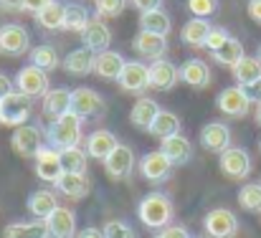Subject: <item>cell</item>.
Returning a JSON list of instances; mask_svg holds the SVG:
<instances>
[{
	"mask_svg": "<svg viewBox=\"0 0 261 238\" xmlns=\"http://www.w3.org/2000/svg\"><path fill=\"white\" fill-rule=\"evenodd\" d=\"M180 81V66H175L168 59H158L150 64V89L155 91H170Z\"/></svg>",
	"mask_w": 261,
	"mask_h": 238,
	"instance_id": "17",
	"label": "cell"
},
{
	"mask_svg": "<svg viewBox=\"0 0 261 238\" xmlns=\"http://www.w3.org/2000/svg\"><path fill=\"white\" fill-rule=\"evenodd\" d=\"M160 150L168 155V160L173 165H185L188 160L193 157V147H190V140L182 137V135H173L168 140L160 142Z\"/></svg>",
	"mask_w": 261,
	"mask_h": 238,
	"instance_id": "29",
	"label": "cell"
},
{
	"mask_svg": "<svg viewBox=\"0 0 261 238\" xmlns=\"http://www.w3.org/2000/svg\"><path fill=\"white\" fill-rule=\"evenodd\" d=\"M259 147H261V140H259Z\"/></svg>",
	"mask_w": 261,
	"mask_h": 238,
	"instance_id": "54",
	"label": "cell"
},
{
	"mask_svg": "<svg viewBox=\"0 0 261 238\" xmlns=\"http://www.w3.org/2000/svg\"><path fill=\"white\" fill-rule=\"evenodd\" d=\"M31 51V36L20 23H5L0 25V54L5 56H23Z\"/></svg>",
	"mask_w": 261,
	"mask_h": 238,
	"instance_id": "9",
	"label": "cell"
},
{
	"mask_svg": "<svg viewBox=\"0 0 261 238\" xmlns=\"http://www.w3.org/2000/svg\"><path fill=\"white\" fill-rule=\"evenodd\" d=\"M79 36H82L84 48H89L91 54H101V51H107L109 43H112V31H109L107 23H101L99 18H91L89 25L79 33Z\"/></svg>",
	"mask_w": 261,
	"mask_h": 238,
	"instance_id": "18",
	"label": "cell"
},
{
	"mask_svg": "<svg viewBox=\"0 0 261 238\" xmlns=\"http://www.w3.org/2000/svg\"><path fill=\"white\" fill-rule=\"evenodd\" d=\"M218 167L228 180H246L251 175V155L244 147H228L218 155Z\"/></svg>",
	"mask_w": 261,
	"mask_h": 238,
	"instance_id": "7",
	"label": "cell"
},
{
	"mask_svg": "<svg viewBox=\"0 0 261 238\" xmlns=\"http://www.w3.org/2000/svg\"><path fill=\"white\" fill-rule=\"evenodd\" d=\"M239 205L249 213H261V182H246L239 190Z\"/></svg>",
	"mask_w": 261,
	"mask_h": 238,
	"instance_id": "38",
	"label": "cell"
},
{
	"mask_svg": "<svg viewBox=\"0 0 261 238\" xmlns=\"http://www.w3.org/2000/svg\"><path fill=\"white\" fill-rule=\"evenodd\" d=\"M152 238H190L188 236V231L182 228V226H165V228H160V231H155V236Z\"/></svg>",
	"mask_w": 261,
	"mask_h": 238,
	"instance_id": "44",
	"label": "cell"
},
{
	"mask_svg": "<svg viewBox=\"0 0 261 238\" xmlns=\"http://www.w3.org/2000/svg\"><path fill=\"white\" fill-rule=\"evenodd\" d=\"M117 84L127 91V94H137L142 96L150 89V66H145L142 61H127L122 69V76Z\"/></svg>",
	"mask_w": 261,
	"mask_h": 238,
	"instance_id": "11",
	"label": "cell"
},
{
	"mask_svg": "<svg viewBox=\"0 0 261 238\" xmlns=\"http://www.w3.org/2000/svg\"><path fill=\"white\" fill-rule=\"evenodd\" d=\"M195 238H200V236H195Z\"/></svg>",
	"mask_w": 261,
	"mask_h": 238,
	"instance_id": "55",
	"label": "cell"
},
{
	"mask_svg": "<svg viewBox=\"0 0 261 238\" xmlns=\"http://www.w3.org/2000/svg\"><path fill=\"white\" fill-rule=\"evenodd\" d=\"M76 238H104V231H99V228L89 226V228H84V231H79Z\"/></svg>",
	"mask_w": 261,
	"mask_h": 238,
	"instance_id": "50",
	"label": "cell"
},
{
	"mask_svg": "<svg viewBox=\"0 0 261 238\" xmlns=\"http://www.w3.org/2000/svg\"><path fill=\"white\" fill-rule=\"evenodd\" d=\"M233 79L239 86H246V84H254L256 79H261V61L259 56H244L233 69Z\"/></svg>",
	"mask_w": 261,
	"mask_h": 238,
	"instance_id": "35",
	"label": "cell"
},
{
	"mask_svg": "<svg viewBox=\"0 0 261 238\" xmlns=\"http://www.w3.org/2000/svg\"><path fill=\"white\" fill-rule=\"evenodd\" d=\"M31 109H33L31 107V96H25L20 91H13V94L0 99V124H8V127L28 124Z\"/></svg>",
	"mask_w": 261,
	"mask_h": 238,
	"instance_id": "4",
	"label": "cell"
},
{
	"mask_svg": "<svg viewBox=\"0 0 261 238\" xmlns=\"http://www.w3.org/2000/svg\"><path fill=\"white\" fill-rule=\"evenodd\" d=\"M163 109L158 107V101L155 99H147V96H140L135 104H132V109H129V122L137 127V129H150V124L158 119V114H160Z\"/></svg>",
	"mask_w": 261,
	"mask_h": 238,
	"instance_id": "22",
	"label": "cell"
},
{
	"mask_svg": "<svg viewBox=\"0 0 261 238\" xmlns=\"http://www.w3.org/2000/svg\"><path fill=\"white\" fill-rule=\"evenodd\" d=\"M251 99H249V94H246V89L244 86H226L221 94H218V99H216V107H218V112L221 114H226V117H246L249 114V109H251Z\"/></svg>",
	"mask_w": 261,
	"mask_h": 238,
	"instance_id": "8",
	"label": "cell"
},
{
	"mask_svg": "<svg viewBox=\"0 0 261 238\" xmlns=\"http://www.w3.org/2000/svg\"><path fill=\"white\" fill-rule=\"evenodd\" d=\"M124 64H127V61H124V56H122L119 51L107 48V51L96 54V59H94V74H99L104 81H117L122 76Z\"/></svg>",
	"mask_w": 261,
	"mask_h": 238,
	"instance_id": "20",
	"label": "cell"
},
{
	"mask_svg": "<svg viewBox=\"0 0 261 238\" xmlns=\"http://www.w3.org/2000/svg\"><path fill=\"white\" fill-rule=\"evenodd\" d=\"M3 238H48V223L46 221H20L5 226Z\"/></svg>",
	"mask_w": 261,
	"mask_h": 238,
	"instance_id": "30",
	"label": "cell"
},
{
	"mask_svg": "<svg viewBox=\"0 0 261 238\" xmlns=\"http://www.w3.org/2000/svg\"><path fill=\"white\" fill-rule=\"evenodd\" d=\"M200 145H203V150L221 155L231 147V129L223 122H208L200 129Z\"/></svg>",
	"mask_w": 261,
	"mask_h": 238,
	"instance_id": "16",
	"label": "cell"
},
{
	"mask_svg": "<svg viewBox=\"0 0 261 238\" xmlns=\"http://www.w3.org/2000/svg\"><path fill=\"white\" fill-rule=\"evenodd\" d=\"M56 190H59L61 195H66V198H74V200L87 198L89 195L87 172H64V175H61V180L56 182Z\"/></svg>",
	"mask_w": 261,
	"mask_h": 238,
	"instance_id": "28",
	"label": "cell"
},
{
	"mask_svg": "<svg viewBox=\"0 0 261 238\" xmlns=\"http://www.w3.org/2000/svg\"><path fill=\"white\" fill-rule=\"evenodd\" d=\"M132 8H137L140 13H150V10H160L165 0H129Z\"/></svg>",
	"mask_w": 261,
	"mask_h": 238,
	"instance_id": "45",
	"label": "cell"
},
{
	"mask_svg": "<svg viewBox=\"0 0 261 238\" xmlns=\"http://www.w3.org/2000/svg\"><path fill=\"white\" fill-rule=\"evenodd\" d=\"M249 18L261 25V0H249Z\"/></svg>",
	"mask_w": 261,
	"mask_h": 238,
	"instance_id": "49",
	"label": "cell"
},
{
	"mask_svg": "<svg viewBox=\"0 0 261 238\" xmlns=\"http://www.w3.org/2000/svg\"><path fill=\"white\" fill-rule=\"evenodd\" d=\"M104 170H107V175H109L112 180H124V177H129L132 170H135V152H132L127 145L119 142V145L109 152V157L104 160Z\"/></svg>",
	"mask_w": 261,
	"mask_h": 238,
	"instance_id": "14",
	"label": "cell"
},
{
	"mask_svg": "<svg viewBox=\"0 0 261 238\" xmlns=\"http://www.w3.org/2000/svg\"><path fill=\"white\" fill-rule=\"evenodd\" d=\"M117 145H119V142H117V137H114L109 129H96V132H91L87 137V155L104 162Z\"/></svg>",
	"mask_w": 261,
	"mask_h": 238,
	"instance_id": "26",
	"label": "cell"
},
{
	"mask_svg": "<svg viewBox=\"0 0 261 238\" xmlns=\"http://www.w3.org/2000/svg\"><path fill=\"white\" fill-rule=\"evenodd\" d=\"M170 15L160 8V10H150V13H140V31H150V33H160L168 36L170 33Z\"/></svg>",
	"mask_w": 261,
	"mask_h": 238,
	"instance_id": "36",
	"label": "cell"
},
{
	"mask_svg": "<svg viewBox=\"0 0 261 238\" xmlns=\"http://www.w3.org/2000/svg\"><path fill=\"white\" fill-rule=\"evenodd\" d=\"M104 238H135V231L124 221H109L104 226Z\"/></svg>",
	"mask_w": 261,
	"mask_h": 238,
	"instance_id": "42",
	"label": "cell"
},
{
	"mask_svg": "<svg viewBox=\"0 0 261 238\" xmlns=\"http://www.w3.org/2000/svg\"><path fill=\"white\" fill-rule=\"evenodd\" d=\"M71 112L79 114L82 119H91V117H101L104 114V99L99 91L89 89V86H79L71 91Z\"/></svg>",
	"mask_w": 261,
	"mask_h": 238,
	"instance_id": "10",
	"label": "cell"
},
{
	"mask_svg": "<svg viewBox=\"0 0 261 238\" xmlns=\"http://www.w3.org/2000/svg\"><path fill=\"white\" fill-rule=\"evenodd\" d=\"M180 81L193 86V89H205L211 84V69L205 61L200 59H188L182 66H180Z\"/></svg>",
	"mask_w": 261,
	"mask_h": 238,
	"instance_id": "24",
	"label": "cell"
},
{
	"mask_svg": "<svg viewBox=\"0 0 261 238\" xmlns=\"http://www.w3.org/2000/svg\"><path fill=\"white\" fill-rule=\"evenodd\" d=\"M8 94H13V84H10V79L5 74H0V99L8 96Z\"/></svg>",
	"mask_w": 261,
	"mask_h": 238,
	"instance_id": "51",
	"label": "cell"
},
{
	"mask_svg": "<svg viewBox=\"0 0 261 238\" xmlns=\"http://www.w3.org/2000/svg\"><path fill=\"white\" fill-rule=\"evenodd\" d=\"M33 170H36V177L43 180V182H51L56 185L64 175V165H61V152L54 150V147H43L36 160H33Z\"/></svg>",
	"mask_w": 261,
	"mask_h": 238,
	"instance_id": "12",
	"label": "cell"
},
{
	"mask_svg": "<svg viewBox=\"0 0 261 238\" xmlns=\"http://www.w3.org/2000/svg\"><path fill=\"white\" fill-rule=\"evenodd\" d=\"M94 5H96V15H101V18H117V15L124 13L127 0H94Z\"/></svg>",
	"mask_w": 261,
	"mask_h": 238,
	"instance_id": "41",
	"label": "cell"
},
{
	"mask_svg": "<svg viewBox=\"0 0 261 238\" xmlns=\"http://www.w3.org/2000/svg\"><path fill=\"white\" fill-rule=\"evenodd\" d=\"M64 20H66V5L64 3H56V0L51 5H46L36 15V23L43 31H59V28H64Z\"/></svg>",
	"mask_w": 261,
	"mask_h": 238,
	"instance_id": "33",
	"label": "cell"
},
{
	"mask_svg": "<svg viewBox=\"0 0 261 238\" xmlns=\"http://www.w3.org/2000/svg\"><path fill=\"white\" fill-rule=\"evenodd\" d=\"M256 56H259V61H261V46H259V51H256Z\"/></svg>",
	"mask_w": 261,
	"mask_h": 238,
	"instance_id": "53",
	"label": "cell"
},
{
	"mask_svg": "<svg viewBox=\"0 0 261 238\" xmlns=\"http://www.w3.org/2000/svg\"><path fill=\"white\" fill-rule=\"evenodd\" d=\"M82 122L84 119L79 114H74V112L54 119L48 124V129H46L48 147H54L59 152L61 150H69V147H79V142H82Z\"/></svg>",
	"mask_w": 261,
	"mask_h": 238,
	"instance_id": "1",
	"label": "cell"
},
{
	"mask_svg": "<svg viewBox=\"0 0 261 238\" xmlns=\"http://www.w3.org/2000/svg\"><path fill=\"white\" fill-rule=\"evenodd\" d=\"M211 56H213V61H216V64L233 69V66L246 56V51H244V43H241L239 38H233V36H231L226 43H221L216 51H211Z\"/></svg>",
	"mask_w": 261,
	"mask_h": 238,
	"instance_id": "31",
	"label": "cell"
},
{
	"mask_svg": "<svg viewBox=\"0 0 261 238\" xmlns=\"http://www.w3.org/2000/svg\"><path fill=\"white\" fill-rule=\"evenodd\" d=\"M0 8L8 13H20L25 10V0H0Z\"/></svg>",
	"mask_w": 261,
	"mask_h": 238,
	"instance_id": "46",
	"label": "cell"
},
{
	"mask_svg": "<svg viewBox=\"0 0 261 238\" xmlns=\"http://www.w3.org/2000/svg\"><path fill=\"white\" fill-rule=\"evenodd\" d=\"M54 0H25V10L28 13H33V15H38L46 5H51Z\"/></svg>",
	"mask_w": 261,
	"mask_h": 238,
	"instance_id": "48",
	"label": "cell"
},
{
	"mask_svg": "<svg viewBox=\"0 0 261 238\" xmlns=\"http://www.w3.org/2000/svg\"><path fill=\"white\" fill-rule=\"evenodd\" d=\"M15 91H20L31 99H36V96L43 99L48 94V71H43V69L33 66V64L23 66L15 74Z\"/></svg>",
	"mask_w": 261,
	"mask_h": 238,
	"instance_id": "5",
	"label": "cell"
},
{
	"mask_svg": "<svg viewBox=\"0 0 261 238\" xmlns=\"http://www.w3.org/2000/svg\"><path fill=\"white\" fill-rule=\"evenodd\" d=\"M170 170H173V162L168 160V155H165L163 150L147 152L145 157L140 160V175H142L147 182H155V185H158V182L168 180Z\"/></svg>",
	"mask_w": 261,
	"mask_h": 238,
	"instance_id": "15",
	"label": "cell"
},
{
	"mask_svg": "<svg viewBox=\"0 0 261 238\" xmlns=\"http://www.w3.org/2000/svg\"><path fill=\"white\" fill-rule=\"evenodd\" d=\"M147 132H150L155 140L163 142V140H168V137H173V135H180V119L175 117L173 112H165V109H163V112L158 114V119L150 124Z\"/></svg>",
	"mask_w": 261,
	"mask_h": 238,
	"instance_id": "34",
	"label": "cell"
},
{
	"mask_svg": "<svg viewBox=\"0 0 261 238\" xmlns=\"http://www.w3.org/2000/svg\"><path fill=\"white\" fill-rule=\"evenodd\" d=\"M203 228L208 238H233L239 233V218L228 208H213L205 213Z\"/></svg>",
	"mask_w": 261,
	"mask_h": 238,
	"instance_id": "6",
	"label": "cell"
},
{
	"mask_svg": "<svg viewBox=\"0 0 261 238\" xmlns=\"http://www.w3.org/2000/svg\"><path fill=\"white\" fill-rule=\"evenodd\" d=\"M244 89H246V94H249V99H251V101L261 104V79H256L254 84H246Z\"/></svg>",
	"mask_w": 261,
	"mask_h": 238,
	"instance_id": "47",
	"label": "cell"
},
{
	"mask_svg": "<svg viewBox=\"0 0 261 238\" xmlns=\"http://www.w3.org/2000/svg\"><path fill=\"white\" fill-rule=\"evenodd\" d=\"M69 112H71V91L66 86L48 89V94L43 96V114H48L51 119H59Z\"/></svg>",
	"mask_w": 261,
	"mask_h": 238,
	"instance_id": "25",
	"label": "cell"
},
{
	"mask_svg": "<svg viewBox=\"0 0 261 238\" xmlns=\"http://www.w3.org/2000/svg\"><path fill=\"white\" fill-rule=\"evenodd\" d=\"M256 122H259V124H261V104H259V107H256Z\"/></svg>",
	"mask_w": 261,
	"mask_h": 238,
	"instance_id": "52",
	"label": "cell"
},
{
	"mask_svg": "<svg viewBox=\"0 0 261 238\" xmlns=\"http://www.w3.org/2000/svg\"><path fill=\"white\" fill-rule=\"evenodd\" d=\"M28 59L33 66L43 69V71H54L61 66V59H59V51L51 46V43H41V46H33L28 51Z\"/></svg>",
	"mask_w": 261,
	"mask_h": 238,
	"instance_id": "32",
	"label": "cell"
},
{
	"mask_svg": "<svg viewBox=\"0 0 261 238\" xmlns=\"http://www.w3.org/2000/svg\"><path fill=\"white\" fill-rule=\"evenodd\" d=\"M46 223H48V238H76V233H79L74 210L61 208V205L46 218Z\"/></svg>",
	"mask_w": 261,
	"mask_h": 238,
	"instance_id": "19",
	"label": "cell"
},
{
	"mask_svg": "<svg viewBox=\"0 0 261 238\" xmlns=\"http://www.w3.org/2000/svg\"><path fill=\"white\" fill-rule=\"evenodd\" d=\"M132 48L137 56L142 59H150V61H158L168 54V36H160V33H150V31H140L135 38H132Z\"/></svg>",
	"mask_w": 261,
	"mask_h": 238,
	"instance_id": "13",
	"label": "cell"
},
{
	"mask_svg": "<svg viewBox=\"0 0 261 238\" xmlns=\"http://www.w3.org/2000/svg\"><path fill=\"white\" fill-rule=\"evenodd\" d=\"M43 142H46L43 140V132L36 124H20V127H15V132L10 137L13 152L23 160H36V155L46 147Z\"/></svg>",
	"mask_w": 261,
	"mask_h": 238,
	"instance_id": "3",
	"label": "cell"
},
{
	"mask_svg": "<svg viewBox=\"0 0 261 238\" xmlns=\"http://www.w3.org/2000/svg\"><path fill=\"white\" fill-rule=\"evenodd\" d=\"M87 152L82 147H69V150H61V165H64V172H87Z\"/></svg>",
	"mask_w": 261,
	"mask_h": 238,
	"instance_id": "39",
	"label": "cell"
},
{
	"mask_svg": "<svg viewBox=\"0 0 261 238\" xmlns=\"http://www.w3.org/2000/svg\"><path fill=\"white\" fill-rule=\"evenodd\" d=\"M28 213L33 216V218H38V221H46L56 208H59V200H56V193L54 190H46V188H41V190H33L31 195H28Z\"/></svg>",
	"mask_w": 261,
	"mask_h": 238,
	"instance_id": "23",
	"label": "cell"
},
{
	"mask_svg": "<svg viewBox=\"0 0 261 238\" xmlns=\"http://www.w3.org/2000/svg\"><path fill=\"white\" fill-rule=\"evenodd\" d=\"M91 20V13H89L84 5L79 3H66V20H64V28L71 31V33H82Z\"/></svg>",
	"mask_w": 261,
	"mask_h": 238,
	"instance_id": "37",
	"label": "cell"
},
{
	"mask_svg": "<svg viewBox=\"0 0 261 238\" xmlns=\"http://www.w3.org/2000/svg\"><path fill=\"white\" fill-rule=\"evenodd\" d=\"M211 31H213V25H211L205 18H190V20L182 25L180 38H182V43L190 46V48H205Z\"/></svg>",
	"mask_w": 261,
	"mask_h": 238,
	"instance_id": "21",
	"label": "cell"
},
{
	"mask_svg": "<svg viewBox=\"0 0 261 238\" xmlns=\"http://www.w3.org/2000/svg\"><path fill=\"white\" fill-rule=\"evenodd\" d=\"M185 8L190 10L193 18H211L218 13V0H185Z\"/></svg>",
	"mask_w": 261,
	"mask_h": 238,
	"instance_id": "40",
	"label": "cell"
},
{
	"mask_svg": "<svg viewBox=\"0 0 261 238\" xmlns=\"http://www.w3.org/2000/svg\"><path fill=\"white\" fill-rule=\"evenodd\" d=\"M94 59H96V54H91L89 48H76V51H71L66 59H64V71L66 74H71V76H89L91 71H94Z\"/></svg>",
	"mask_w": 261,
	"mask_h": 238,
	"instance_id": "27",
	"label": "cell"
},
{
	"mask_svg": "<svg viewBox=\"0 0 261 238\" xmlns=\"http://www.w3.org/2000/svg\"><path fill=\"white\" fill-rule=\"evenodd\" d=\"M173 213V200L165 193H147L137 205V216H140L142 226H147L152 231H160V228L170 226Z\"/></svg>",
	"mask_w": 261,
	"mask_h": 238,
	"instance_id": "2",
	"label": "cell"
},
{
	"mask_svg": "<svg viewBox=\"0 0 261 238\" xmlns=\"http://www.w3.org/2000/svg\"><path fill=\"white\" fill-rule=\"evenodd\" d=\"M228 38H231V33H228L226 28H221V25H218V28H213V31H211V36H208V46H205V48H208V54H211V51H216V48H218L221 43H226Z\"/></svg>",
	"mask_w": 261,
	"mask_h": 238,
	"instance_id": "43",
	"label": "cell"
}]
</instances>
